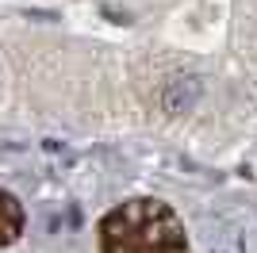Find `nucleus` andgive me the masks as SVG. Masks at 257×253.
<instances>
[{"mask_svg":"<svg viewBox=\"0 0 257 253\" xmlns=\"http://www.w3.org/2000/svg\"><path fill=\"white\" fill-rule=\"evenodd\" d=\"M100 253H192L188 226L177 207L158 196H131L96 222Z\"/></svg>","mask_w":257,"mask_h":253,"instance_id":"1","label":"nucleus"},{"mask_svg":"<svg viewBox=\"0 0 257 253\" xmlns=\"http://www.w3.org/2000/svg\"><path fill=\"white\" fill-rule=\"evenodd\" d=\"M23 230H27V211H23V203L16 200L8 188H0V249L16 245L23 238Z\"/></svg>","mask_w":257,"mask_h":253,"instance_id":"2","label":"nucleus"}]
</instances>
